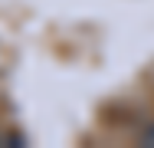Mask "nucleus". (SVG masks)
<instances>
[{"instance_id":"nucleus-1","label":"nucleus","mask_w":154,"mask_h":148,"mask_svg":"<svg viewBox=\"0 0 154 148\" xmlns=\"http://www.w3.org/2000/svg\"><path fill=\"white\" fill-rule=\"evenodd\" d=\"M138 142H141V145H148V148H154V122H148V125L138 132Z\"/></svg>"}]
</instances>
